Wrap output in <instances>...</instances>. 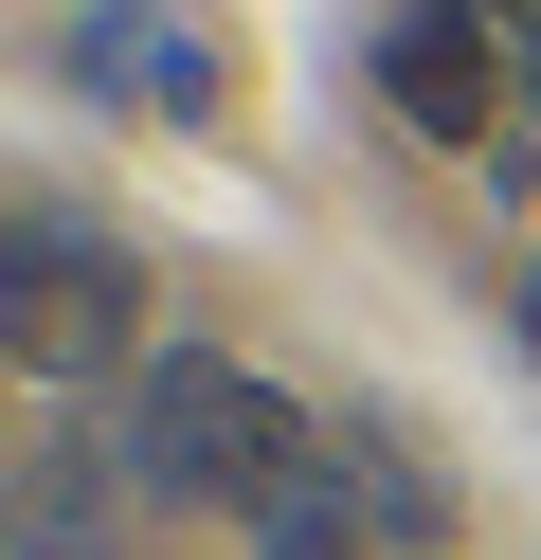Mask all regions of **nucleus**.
<instances>
[{"label": "nucleus", "instance_id": "f03ea898", "mask_svg": "<svg viewBox=\"0 0 541 560\" xmlns=\"http://www.w3.org/2000/svg\"><path fill=\"white\" fill-rule=\"evenodd\" d=\"M144 343V271L72 218H0V362L19 380H108Z\"/></svg>", "mask_w": 541, "mask_h": 560}, {"label": "nucleus", "instance_id": "39448f33", "mask_svg": "<svg viewBox=\"0 0 541 560\" xmlns=\"http://www.w3.org/2000/svg\"><path fill=\"white\" fill-rule=\"evenodd\" d=\"M524 343H541V290H524Z\"/></svg>", "mask_w": 541, "mask_h": 560}, {"label": "nucleus", "instance_id": "20e7f679", "mask_svg": "<svg viewBox=\"0 0 541 560\" xmlns=\"http://www.w3.org/2000/svg\"><path fill=\"white\" fill-rule=\"evenodd\" d=\"M379 91H397V127H433V145H487V109H505L487 19H469V0H415V19L379 37Z\"/></svg>", "mask_w": 541, "mask_h": 560}, {"label": "nucleus", "instance_id": "7ed1b4c3", "mask_svg": "<svg viewBox=\"0 0 541 560\" xmlns=\"http://www.w3.org/2000/svg\"><path fill=\"white\" fill-rule=\"evenodd\" d=\"M72 91H108V109H163V127H199V109H216V37L180 19V0H91V19H72Z\"/></svg>", "mask_w": 541, "mask_h": 560}, {"label": "nucleus", "instance_id": "f257e3e1", "mask_svg": "<svg viewBox=\"0 0 541 560\" xmlns=\"http://www.w3.org/2000/svg\"><path fill=\"white\" fill-rule=\"evenodd\" d=\"M127 470L163 488V506H235V524H271L289 488L325 470V434H307V398H289V380L216 362V343H163V362L127 380Z\"/></svg>", "mask_w": 541, "mask_h": 560}]
</instances>
